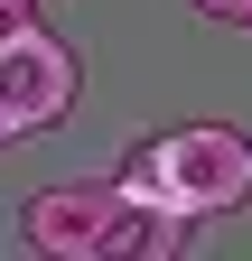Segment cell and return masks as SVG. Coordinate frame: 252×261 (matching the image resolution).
I'll return each mask as SVG.
<instances>
[{
    "instance_id": "8",
    "label": "cell",
    "mask_w": 252,
    "mask_h": 261,
    "mask_svg": "<svg viewBox=\"0 0 252 261\" xmlns=\"http://www.w3.org/2000/svg\"><path fill=\"white\" fill-rule=\"evenodd\" d=\"M243 28H252V19H243Z\"/></svg>"
},
{
    "instance_id": "7",
    "label": "cell",
    "mask_w": 252,
    "mask_h": 261,
    "mask_svg": "<svg viewBox=\"0 0 252 261\" xmlns=\"http://www.w3.org/2000/svg\"><path fill=\"white\" fill-rule=\"evenodd\" d=\"M10 140H19V130H10V121H0V149H10Z\"/></svg>"
},
{
    "instance_id": "1",
    "label": "cell",
    "mask_w": 252,
    "mask_h": 261,
    "mask_svg": "<svg viewBox=\"0 0 252 261\" xmlns=\"http://www.w3.org/2000/svg\"><path fill=\"white\" fill-rule=\"evenodd\" d=\"M121 187L131 196H168L187 215H234L252 205V140L234 121H178V130H149V140L121 149Z\"/></svg>"
},
{
    "instance_id": "4",
    "label": "cell",
    "mask_w": 252,
    "mask_h": 261,
    "mask_svg": "<svg viewBox=\"0 0 252 261\" xmlns=\"http://www.w3.org/2000/svg\"><path fill=\"white\" fill-rule=\"evenodd\" d=\"M196 224L206 215L168 205V196H131V205L112 215V233H103V261H187L196 252Z\"/></svg>"
},
{
    "instance_id": "2",
    "label": "cell",
    "mask_w": 252,
    "mask_h": 261,
    "mask_svg": "<svg viewBox=\"0 0 252 261\" xmlns=\"http://www.w3.org/2000/svg\"><path fill=\"white\" fill-rule=\"evenodd\" d=\"M75 93H84V65H75V47L56 38L47 19H28V28L0 38V121H10L19 140L75 121Z\"/></svg>"
},
{
    "instance_id": "5",
    "label": "cell",
    "mask_w": 252,
    "mask_h": 261,
    "mask_svg": "<svg viewBox=\"0 0 252 261\" xmlns=\"http://www.w3.org/2000/svg\"><path fill=\"white\" fill-rule=\"evenodd\" d=\"M187 10H196V19H224V28H243V19H252V0H187Z\"/></svg>"
},
{
    "instance_id": "6",
    "label": "cell",
    "mask_w": 252,
    "mask_h": 261,
    "mask_svg": "<svg viewBox=\"0 0 252 261\" xmlns=\"http://www.w3.org/2000/svg\"><path fill=\"white\" fill-rule=\"evenodd\" d=\"M38 19V0H0V38H10V28H28Z\"/></svg>"
},
{
    "instance_id": "3",
    "label": "cell",
    "mask_w": 252,
    "mask_h": 261,
    "mask_svg": "<svg viewBox=\"0 0 252 261\" xmlns=\"http://www.w3.org/2000/svg\"><path fill=\"white\" fill-rule=\"evenodd\" d=\"M121 205H131L121 168L112 177H56V187H38L19 205V243L38 261H103V233H112Z\"/></svg>"
}]
</instances>
